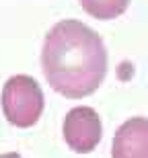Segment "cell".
<instances>
[{
  "label": "cell",
  "mask_w": 148,
  "mask_h": 158,
  "mask_svg": "<svg viewBox=\"0 0 148 158\" xmlns=\"http://www.w3.org/2000/svg\"><path fill=\"white\" fill-rule=\"evenodd\" d=\"M41 70L58 94L66 99L89 97L105 80V43L89 25L74 19L60 21L43 39Z\"/></svg>",
  "instance_id": "1"
},
{
  "label": "cell",
  "mask_w": 148,
  "mask_h": 158,
  "mask_svg": "<svg viewBox=\"0 0 148 158\" xmlns=\"http://www.w3.org/2000/svg\"><path fill=\"white\" fill-rule=\"evenodd\" d=\"M2 113L15 127H33L43 113L45 99L39 82L33 76L17 74L6 80L2 88Z\"/></svg>",
  "instance_id": "2"
},
{
  "label": "cell",
  "mask_w": 148,
  "mask_h": 158,
  "mask_svg": "<svg viewBox=\"0 0 148 158\" xmlns=\"http://www.w3.org/2000/svg\"><path fill=\"white\" fill-rule=\"evenodd\" d=\"M62 135L66 146L76 154H89L99 146L103 138L99 113L93 107H74L66 113L62 123Z\"/></svg>",
  "instance_id": "3"
},
{
  "label": "cell",
  "mask_w": 148,
  "mask_h": 158,
  "mask_svg": "<svg viewBox=\"0 0 148 158\" xmlns=\"http://www.w3.org/2000/svg\"><path fill=\"white\" fill-rule=\"evenodd\" d=\"M111 158H148V119L132 117L117 127Z\"/></svg>",
  "instance_id": "4"
},
{
  "label": "cell",
  "mask_w": 148,
  "mask_h": 158,
  "mask_svg": "<svg viewBox=\"0 0 148 158\" xmlns=\"http://www.w3.org/2000/svg\"><path fill=\"white\" fill-rule=\"evenodd\" d=\"M82 10L99 21H111L124 15L130 6V0H78Z\"/></svg>",
  "instance_id": "5"
},
{
  "label": "cell",
  "mask_w": 148,
  "mask_h": 158,
  "mask_svg": "<svg viewBox=\"0 0 148 158\" xmlns=\"http://www.w3.org/2000/svg\"><path fill=\"white\" fill-rule=\"evenodd\" d=\"M0 158H23V156L17 152H6V154H0Z\"/></svg>",
  "instance_id": "6"
}]
</instances>
